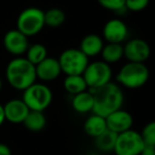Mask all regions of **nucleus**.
<instances>
[{
  "label": "nucleus",
  "mask_w": 155,
  "mask_h": 155,
  "mask_svg": "<svg viewBox=\"0 0 155 155\" xmlns=\"http://www.w3.org/2000/svg\"><path fill=\"white\" fill-rule=\"evenodd\" d=\"M94 96L93 114L107 117L110 114L121 108L124 101V95L120 85L110 82L97 89L91 91Z\"/></svg>",
  "instance_id": "1"
},
{
  "label": "nucleus",
  "mask_w": 155,
  "mask_h": 155,
  "mask_svg": "<svg viewBox=\"0 0 155 155\" xmlns=\"http://www.w3.org/2000/svg\"><path fill=\"white\" fill-rule=\"evenodd\" d=\"M5 78L13 88L24 91L36 82L35 66L26 58L18 56L8 64L5 68Z\"/></svg>",
  "instance_id": "2"
},
{
  "label": "nucleus",
  "mask_w": 155,
  "mask_h": 155,
  "mask_svg": "<svg viewBox=\"0 0 155 155\" xmlns=\"http://www.w3.org/2000/svg\"><path fill=\"white\" fill-rule=\"evenodd\" d=\"M149 78L150 71L144 63L127 62L121 67L116 79L118 85L130 89H136L147 84Z\"/></svg>",
  "instance_id": "3"
},
{
  "label": "nucleus",
  "mask_w": 155,
  "mask_h": 155,
  "mask_svg": "<svg viewBox=\"0 0 155 155\" xmlns=\"http://www.w3.org/2000/svg\"><path fill=\"white\" fill-rule=\"evenodd\" d=\"M44 13L45 12L39 8H27L18 15L17 21H16V26H17L16 29L27 37L35 36L45 27Z\"/></svg>",
  "instance_id": "4"
},
{
  "label": "nucleus",
  "mask_w": 155,
  "mask_h": 155,
  "mask_svg": "<svg viewBox=\"0 0 155 155\" xmlns=\"http://www.w3.org/2000/svg\"><path fill=\"white\" fill-rule=\"evenodd\" d=\"M53 95L49 87L46 84L36 83L29 86L24 91L22 101L26 103L30 110L44 112L51 104Z\"/></svg>",
  "instance_id": "5"
},
{
  "label": "nucleus",
  "mask_w": 155,
  "mask_h": 155,
  "mask_svg": "<svg viewBox=\"0 0 155 155\" xmlns=\"http://www.w3.org/2000/svg\"><path fill=\"white\" fill-rule=\"evenodd\" d=\"M58 60L61 70L66 75L83 74L89 63V58L78 48H69L64 50Z\"/></svg>",
  "instance_id": "6"
},
{
  "label": "nucleus",
  "mask_w": 155,
  "mask_h": 155,
  "mask_svg": "<svg viewBox=\"0 0 155 155\" xmlns=\"http://www.w3.org/2000/svg\"><path fill=\"white\" fill-rule=\"evenodd\" d=\"M82 75L89 91H94L112 82L113 71L110 65L105 62L96 61L88 63Z\"/></svg>",
  "instance_id": "7"
},
{
  "label": "nucleus",
  "mask_w": 155,
  "mask_h": 155,
  "mask_svg": "<svg viewBox=\"0 0 155 155\" xmlns=\"http://www.w3.org/2000/svg\"><path fill=\"white\" fill-rule=\"evenodd\" d=\"M144 147L140 134L131 129L117 135L114 152L116 155H139Z\"/></svg>",
  "instance_id": "8"
},
{
  "label": "nucleus",
  "mask_w": 155,
  "mask_h": 155,
  "mask_svg": "<svg viewBox=\"0 0 155 155\" xmlns=\"http://www.w3.org/2000/svg\"><path fill=\"white\" fill-rule=\"evenodd\" d=\"M151 55V48L144 39L132 38L123 46V56L129 62L144 63Z\"/></svg>",
  "instance_id": "9"
},
{
  "label": "nucleus",
  "mask_w": 155,
  "mask_h": 155,
  "mask_svg": "<svg viewBox=\"0 0 155 155\" xmlns=\"http://www.w3.org/2000/svg\"><path fill=\"white\" fill-rule=\"evenodd\" d=\"M3 46L9 53L15 56H20L26 53L29 45V37L22 34L17 29H13L5 33L3 37Z\"/></svg>",
  "instance_id": "10"
},
{
  "label": "nucleus",
  "mask_w": 155,
  "mask_h": 155,
  "mask_svg": "<svg viewBox=\"0 0 155 155\" xmlns=\"http://www.w3.org/2000/svg\"><path fill=\"white\" fill-rule=\"evenodd\" d=\"M102 34L106 43L122 44L127 38L129 29L124 21L119 18H113L104 25Z\"/></svg>",
  "instance_id": "11"
},
{
  "label": "nucleus",
  "mask_w": 155,
  "mask_h": 155,
  "mask_svg": "<svg viewBox=\"0 0 155 155\" xmlns=\"http://www.w3.org/2000/svg\"><path fill=\"white\" fill-rule=\"evenodd\" d=\"M106 127L107 130L118 134H121L125 131H129L132 129L133 125V117L129 112L124 110H115L114 113L110 114L107 117H105Z\"/></svg>",
  "instance_id": "12"
},
{
  "label": "nucleus",
  "mask_w": 155,
  "mask_h": 155,
  "mask_svg": "<svg viewBox=\"0 0 155 155\" xmlns=\"http://www.w3.org/2000/svg\"><path fill=\"white\" fill-rule=\"evenodd\" d=\"M36 78L44 82H51L56 80L62 73L58 58L47 56L44 61L35 66Z\"/></svg>",
  "instance_id": "13"
},
{
  "label": "nucleus",
  "mask_w": 155,
  "mask_h": 155,
  "mask_svg": "<svg viewBox=\"0 0 155 155\" xmlns=\"http://www.w3.org/2000/svg\"><path fill=\"white\" fill-rule=\"evenodd\" d=\"M5 120L12 123H22L30 110L22 99H11L3 105Z\"/></svg>",
  "instance_id": "14"
},
{
  "label": "nucleus",
  "mask_w": 155,
  "mask_h": 155,
  "mask_svg": "<svg viewBox=\"0 0 155 155\" xmlns=\"http://www.w3.org/2000/svg\"><path fill=\"white\" fill-rule=\"evenodd\" d=\"M103 46L104 41L102 37H100L97 34H87L81 41L79 49L89 58L101 53Z\"/></svg>",
  "instance_id": "15"
},
{
  "label": "nucleus",
  "mask_w": 155,
  "mask_h": 155,
  "mask_svg": "<svg viewBox=\"0 0 155 155\" xmlns=\"http://www.w3.org/2000/svg\"><path fill=\"white\" fill-rule=\"evenodd\" d=\"M72 104L73 110L77 113L80 114H86V113L93 112L94 107V96L89 89L83 91V93L74 95L72 98Z\"/></svg>",
  "instance_id": "16"
},
{
  "label": "nucleus",
  "mask_w": 155,
  "mask_h": 155,
  "mask_svg": "<svg viewBox=\"0 0 155 155\" xmlns=\"http://www.w3.org/2000/svg\"><path fill=\"white\" fill-rule=\"evenodd\" d=\"M106 130H107V127H106L105 118L99 116V115H91L84 122L85 133L93 138L98 137L100 134H102Z\"/></svg>",
  "instance_id": "17"
},
{
  "label": "nucleus",
  "mask_w": 155,
  "mask_h": 155,
  "mask_svg": "<svg viewBox=\"0 0 155 155\" xmlns=\"http://www.w3.org/2000/svg\"><path fill=\"white\" fill-rule=\"evenodd\" d=\"M102 61L106 64H115L123 58V45L122 44L106 43L104 44L101 51Z\"/></svg>",
  "instance_id": "18"
},
{
  "label": "nucleus",
  "mask_w": 155,
  "mask_h": 155,
  "mask_svg": "<svg viewBox=\"0 0 155 155\" xmlns=\"http://www.w3.org/2000/svg\"><path fill=\"white\" fill-rule=\"evenodd\" d=\"M64 88L70 95L74 96L87 91L88 87L82 74L66 75L64 80Z\"/></svg>",
  "instance_id": "19"
},
{
  "label": "nucleus",
  "mask_w": 155,
  "mask_h": 155,
  "mask_svg": "<svg viewBox=\"0 0 155 155\" xmlns=\"http://www.w3.org/2000/svg\"><path fill=\"white\" fill-rule=\"evenodd\" d=\"M22 123L29 131L39 132L46 127L47 120H46V116L44 115V112L30 110Z\"/></svg>",
  "instance_id": "20"
},
{
  "label": "nucleus",
  "mask_w": 155,
  "mask_h": 155,
  "mask_svg": "<svg viewBox=\"0 0 155 155\" xmlns=\"http://www.w3.org/2000/svg\"><path fill=\"white\" fill-rule=\"evenodd\" d=\"M116 139L117 134L110 130H106L95 138V143L96 147L102 152H110V151H114Z\"/></svg>",
  "instance_id": "21"
},
{
  "label": "nucleus",
  "mask_w": 155,
  "mask_h": 155,
  "mask_svg": "<svg viewBox=\"0 0 155 155\" xmlns=\"http://www.w3.org/2000/svg\"><path fill=\"white\" fill-rule=\"evenodd\" d=\"M44 19H45V26L49 28H58L64 25L66 15L64 11L58 8H51L44 13Z\"/></svg>",
  "instance_id": "22"
},
{
  "label": "nucleus",
  "mask_w": 155,
  "mask_h": 155,
  "mask_svg": "<svg viewBox=\"0 0 155 155\" xmlns=\"http://www.w3.org/2000/svg\"><path fill=\"white\" fill-rule=\"evenodd\" d=\"M48 56L47 48L41 44H34L28 47L26 51V58L32 65L36 66L37 64L44 61Z\"/></svg>",
  "instance_id": "23"
},
{
  "label": "nucleus",
  "mask_w": 155,
  "mask_h": 155,
  "mask_svg": "<svg viewBox=\"0 0 155 155\" xmlns=\"http://www.w3.org/2000/svg\"><path fill=\"white\" fill-rule=\"evenodd\" d=\"M146 147H155V123L150 122L139 133Z\"/></svg>",
  "instance_id": "24"
},
{
  "label": "nucleus",
  "mask_w": 155,
  "mask_h": 155,
  "mask_svg": "<svg viewBox=\"0 0 155 155\" xmlns=\"http://www.w3.org/2000/svg\"><path fill=\"white\" fill-rule=\"evenodd\" d=\"M99 5L105 10L113 12H121L125 9V0H98Z\"/></svg>",
  "instance_id": "25"
},
{
  "label": "nucleus",
  "mask_w": 155,
  "mask_h": 155,
  "mask_svg": "<svg viewBox=\"0 0 155 155\" xmlns=\"http://www.w3.org/2000/svg\"><path fill=\"white\" fill-rule=\"evenodd\" d=\"M150 0H125L124 7L132 12H140L147 9Z\"/></svg>",
  "instance_id": "26"
},
{
  "label": "nucleus",
  "mask_w": 155,
  "mask_h": 155,
  "mask_svg": "<svg viewBox=\"0 0 155 155\" xmlns=\"http://www.w3.org/2000/svg\"><path fill=\"white\" fill-rule=\"evenodd\" d=\"M0 155H12V151L8 144L0 142Z\"/></svg>",
  "instance_id": "27"
},
{
  "label": "nucleus",
  "mask_w": 155,
  "mask_h": 155,
  "mask_svg": "<svg viewBox=\"0 0 155 155\" xmlns=\"http://www.w3.org/2000/svg\"><path fill=\"white\" fill-rule=\"evenodd\" d=\"M139 155H155V147H144Z\"/></svg>",
  "instance_id": "28"
},
{
  "label": "nucleus",
  "mask_w": 155,
  "mask_h": 155,
  "mask_svg": "<svg viewBox=\"0 0 155 155\" xmlns=\"http://www.w3.org/2000/svg\"><path fill=\"white\" fill-rule=\"evenodd\" d=\"M5 121V110H3V105L0 104V125L2 124Z\"/></svg>",
  "instance_id": "29"
},
{
  "label": "nucleus",
  "mask_w": 155,
  "mask_h": 155,
  "mask_svg": "<svg viewBox=\"0 0 155 155\" xmlns=\"http://www.w3.org/2000/svg\"><path fill=\"white\" fill-rule=\"evenodd\" d=\"M2 88V82H1V79H0V91Z\"/></svg>",
  "instance_id": "30"
},
{
  "label": "nucleus",
  "mask_w": 155,
  "mask_h": 155,
  "mask_svg": "<svg viewBox=\"0 0 155 155\" xmlns=\"http://www.w3.org/2000/svg\"><path fill=\"white\" fill-rule=\"evenodd\" d=\"M89 155H97V154H89Z\"/></svg>",
  "instance_id": "31"
}]
</instances>
